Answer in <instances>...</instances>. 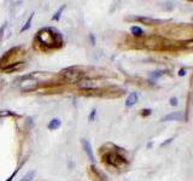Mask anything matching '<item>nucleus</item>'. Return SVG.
Listing matches in <instances>:
<instances>
[{"label":"nucleus","mask_w":193,"mask_h":181,"mask_svg":"<svg viewBox=\"0 0 193 181\" xmlns=\"http://www.w3.org/2000/svg\"><path fill=\"white\" fill-rule=\"evenodd\" d=\"M38 38L42 45H48V46L56 45L57 44V40H58V36L56 34H53L50 29H42L41 32L39 33Z\"/></svg>","instance_id":"1"},{"label":"nucleus","mask_w":193,"mask_h":181,"mask_svg":"<svg viewBox=\"0 0 193 181\" xmlns=\"http://www.w3.org/2000/svg\"><path fill=\"white\" fill-rule=\"evenodd\" d=\"M105 163L112 165V167L120 168L126 163V158L116 152H110L108 153V156H105Z\"/></svg>","instance_id":"2"},{"label":"nucleus","mask_w":193,"mask_h":181,"mask_svg":"<svg viewBox=\"0 0 193 181\" xmlns=\"http://www.w3.org/2000/svg\"><path fill=\"white\" fill-rule=\"evenodd\" d=\"M63 74H64V77L70 82H79L81 80V77H82V75H83L76 67L65 69Z\"/></svg>","instance_id":"3"},{"label":"nucleus","mask_w":193,"mask_h":181,"mask_svg":"<svg viewBox=\"0 0 193 181\" xmlns=\"http://www.w3.org/2000/svg\"><path fill=\"white\" fill-rule=\"evenodd\" d=\"M98 83L92 80H86V81H79L77 82V87L79 88H85V89H93L96 88Z\"/></svg>","instance_id":"4"},{"label":"nucleus","mask_w":193,"mask_h":181,"mask_svg":"<svg viewBox=\"0 0 193 181\" xmlns=\"http://www.w3.org/2000/svg\"><path fill=\"white\" fill-rule=\"evenodd\" d=\"M81 143H82V146L86 151V153H87V156L89 157V159L92 161V162H94V155H93V151H92V146H91V144L88 140H86V139H82L81 140Z\"/></svg>","instance_id":"5"},{"label":"nucleus","mask_w":193,"mask_h":181,"mask_svg":"<svg viewBox=\"0 0 193 181\" xmlns=\"http://www.w3.org/2000/svg\"><path fill=\"white\" fill-rule=\"evenodd\" d=\"M134 19H136V21H139L141 23L149 24V26H155V24L162 23V21H159V19H153V18H149V17H134Z\"/></svg>","instance_id":"6"},{"label":"nucleus","mask_w":193,"mask_h":181,"mask_svg":"<svg viewBox=\"0 0 193 181\" xmlns=\"http://www.w3.org/2000/svg\"><path fill=\"white\" fill-rule=\"evenodd\" d=\"M136 102H138V94L136 93H130L128 95V98H127V100H126V106L127 108H132Z\"/></svg>","instance_id":"7"},{"label":"nucleus","mask_w":193,"mask_h":181,"mask_svg":"<svg viewBox=\"0 0 193 181\" xmlns=\"http://www.w3.org/2000/svg\"><path fill=\"white\" fill-rule=\"evenodd\" d=\"M60 120L59 118H53L52 121H51V122L48 123V129H51V130H53V129H58L59 127H60Z\"/></svg>","instance_id":"8"},{"label":"nucleus","mask_w":193,"mask_h":181,"mask_svg":"<svg viewBox=\"0 0 193 181\" xmlns=\"http://www.w3.org/2000/svg\"><path fill=\"white\" fill-rule=\"evenodd\" d=\"M180 118H182V114L181 112H176V114H170V115H168V116H165V117H163L162 118V121H176V120H180Z\"/></svg>","instance_id":"9"},{"label":"nucleus","mask_w":193,"mask_h":181,"mask_svg":"<svg viewBox=\"0 0 193 181\" xmlns=\"http://www.w3.org/2000/svg\"><path fill=\"white\" fill-rule=\"evenodd\" d=\"M35 175H36V172H35V170H30V172H28L19 181H33Z\"/></svg>","instance_id":"10"},{"label":"nucleus","mask_w":193,"mask_h":181,"mask_svg":"<svg viewBox=\"0 0 193 181\" xmlns=\"http://www.w3.org/2000/svg\"><path fill=\"white\" fill-rule=\"evenodd\" d=\"M132 33H133L134 35H136V36H141V35L144 34V32H143V29L141 28H139V27H132Z\"/></svg>","instance_id":"11"},{"label":"nucleus","mask_w":193,"mask_h":181,"mask_svg":"<svg viewBox=\"0 0 193 181\" xmlns=\"http://www.w3.org/2000/svg\"><path fill=\"white\" fill-rule=\"evenodd\" d=\"M63 10H64V6H62V7H60V10H59V11H58L57 13H56V16H53V19H54V21H58V19L60 18V12H62Z\"/></svg>","instance_id":"12"},{"label":"nucleus","mask_w":193,"mask_h":181,"mask_svg":"<svg viewBox=\"0 0 193 181\" xmlns=\"http://www.w3.org/2000/svg\"><path fill=\"white\" fill-rule=\"evenodd\" d=\"M32 18H33V15H32V16H30V18H29V21L27 22V23H25V26L22 28V32H24V30H27L29 27H30V22H32Z\"/></svg>","instance_id":"13"},{"label":"nucleus","mask_w":193,"mask_h":181,"mask_svg":"<svg viewBox=\"0 0 193 181\" xmlns=\"http://www.w3.org/2000/svg\"><path fill=\"white\" fill-rule=\"evenodd\" d=\"M170 105H173V106H176V105H177V99L176 98H171L170 99Z\"/></svg>","instance_id":"14"},{"label":"nucleus","mask_w":193,"mask_h":181,"mask_svg":"<svg viewBox=\"0 0 193 181\" xmlns=\"http://www.w3.org/2000/svg\"><path fill=\"white\" fill-rule=\"evenodd\" d=\"M143 116H147V115H150L151 114V110H143Z\"/></svg>","instance_id":"15"},{"label":"nucleus","mask_w":193,"mask_h":181,"mask_svg":"<svg viewBox=\"0 0 193 181\" xmlns=\"http://www.w3.org/2000/svg\"><path fill=\"white\" fill-rule=\"evenodd\" d=\"M94 115H95V110H93V111H92V114H91V116H89V120H91V121H93V118H94Z\"/></svg>","instance_id":"16"},{"label":"nucleus","mask_w":193,"mask_h":181,"mask_svg":"<svg viewBox=\"0 0 193 181\" xmlns=\"http://www.w3.org/2000/svg\"><path fill=\"white\" fill-rule=\"evenodd\" d=\"M185 74H186V73H185V70H182V69H181V70H180V73H179V75H181V76H182V75H185Z\"/></svg>","instance_id":"17"}]
</instances>
